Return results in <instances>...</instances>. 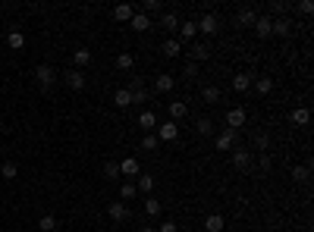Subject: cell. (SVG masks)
<instances>
[{"instance_id": "cell-36", "label": "cell", "mask_w": 314, "mask_h": 232, "mask_svg": "<svg viewBox=\"0 0 314 232\" xmlns=\"http://www.w3.org/2000/svg\"><path fill=\"white\" fill-rule=\"evenodd\" d=\"M72 60H76V66H85V63L91 60V50H88V47H79L76 54H72Z\"/></svg>"}, {"instance_id": "cell-22", "label": "cell", "mask_w": 314, "mask_h": 232, "mask_svg": "<svg viewBox=\"0 0 314 232\" xmlns=\"http://www.w3.org/2000/svg\"><path fill=\"white\" fill-rule=\"evenodd\" d=\"M179 35H182L185 41H195V35H198V25H195V22H179Z\"/></svg>"}, {"instance_id": "cell-3", "label": "cell", "mask_w": 314, "mask_h": 232, "mask_svg": "<svg viewBox=\"0 0 314 232\" xmlns=\"http://www.w3.org/2000/svg\"><path fill=\"white\" fill-rule=\"evenodd\" d=\"M195 25H198V31H204V35H217V31H220V22H217L214 13H204L201 22H195Z\"/></svg>"}, {"instance_id": "cell-11", "label": "cell", "mask_w": 314, "mask_h": 232, "mask_svg": "<svg viewBox=\"0 0 314 232\" xmlns=\"http://www.w3.org/2000/svg\"><path fill=\"white\" fill-rule=\"evenodd\" d=\"M189 54H192V63H198V60H208L211 57V47H208V44H201V41H195Z\"/></svg>"}, {"instance_id": "cell-27", "label": "cell", "mask_w": 314, "mask_h": 232, "mask_svg": "<svg viewBox=\"0 0 314 232\" xmlns=\"http://www.w3.org/2000/svg\"><path fill=\"white\" fill-rule=\"evenodd\" d=\"M160 50H164L166 57H179V54H182V47H179V41H173V38H166V41H164V47H160Z\"/></svg>"}, {"instance_id": "cell-31", "label": "cell", "mask_w": 314, "mask_h": 232, "mask_svg": "<svg viewBox=\"0 0 314 232\" xmlns=\"http://www.w3.org/2000/svg\"><path fill=\"white\" fill-rule=\"evenodd\" d=\"M292 179H296V182H308V179H311V167H308V163H305V167H296V170H292Z\"/></svg>"}, {"instance_id": "cell-38", "label": "cell", "mask_w": 314, "mask_h": 232, "mask_svg": "<svg viewBox=\"0 0 314 232\" xmlns=\"http://www.w3.org/2000/svg\"><path fill=\"white\" fill-rule=\"evenodd\" d=\"M16 176H19L16 163H3V167H0V179H16Z\"/></svg>"}, {"instance_id": "cell-7", "label": "cell", "mask_w": 314, "mask_h": 232, "mask_svg": "<svg viewBox=\"0 0 314 232\" xmlns=\"http://www.w3.org/2000/svg\"><path fill=\"white\" fill-rule=\"evenodd\" d=\"M66 85H69L72 91H82V88H85V72H82V69L66 72Z\"/></svg>"}, {"instance_id": "cell-18", "label": "cell", "mask_w": 314, "mask_h": 232, "mask_svg": "<svg viewBox=\"0 0 314 232\" xmlns=\"http://www.w3.org/2000/svg\"><path fill=\"white\" fill-rule=\"evenodd\" d=\"M289 10H292V3H283V0H273V3H270V13H273L277 19L289 16ZM273 16H270V19H273Z\"/></svg>"}, {"instance_id": "cell-13", "label": "cell", "mask_w": 314, "mask_h": 232, "mask_svg": "<svg viewBox=\"0 0 314 232\" xmlns=\"http://www.w3.org/2000/svg\"><path fill=\"white\" fill-rule=\"evenodd\" d=\"M119 176H138V160L135 157H126V160L119 163Z\"/></svg>"}, {"instance_id": "cell-23", "label": "cell", "mask_w": 314, "mask_h": 232, "mask_svg": "<svg viewBox=\"0 0 314 232\" xmlns=\"http://www.w3.org/2000/svg\"><path fill=\"white\" fill-rule=\"evenodd\" d=\"M138 191H145V195H151V191H154V176H148V173H138V185H135Z\"/></svg>"}, {"instance_id": "cell-46", "label": "cell", "mask_w": 314, "mask_h": 232, "mask_svg": "<svg viewBox=\"0 0 314 232\" xmlns=\"http://www.w3.org/2000/svg\"><path fill=\"white\" fill-rule=\"evenodd\" d=\"M185 76L195 78V76H198V66H195V63H189V66H185Z\"/></svg>"}, {"instance_id": "cell-44", "label": "cell", "mask_w": 314, "mask_h": 232, "mask_svg": "<svg viewBox=\"0 0 314 232\" xmlns=\"http://www.w3.org/2000/svg\"><path fill=\"white\" fill-rule=\"evenodd\" d=\"M157 232H179V226H176V223H160V226H157Z\"/></svg>"}, {"instance_id": "cell-32", "label": "cell", "mask_w": 314, "mask_h": 232, "mask_svg": "<svg viewBox=\"0 0 314 232\" xmlns=\"http://www.w3.org/2000/svg\"><path fill=\"white\" fill-rule=\"evenodd\" d=\"M132 66H135V60H132V54H119L116 57V69H123V72H129Z\"/></svg>"}, {"instance_id": "cell-39", "label": "cell", "mask_w": 314, "mask_h": 232, "mask_svg": "<svg viewBox=\"0 0 314 232\" xmlns=\"http://www.w3.org/2000/svg\"><path fill=\"white\" fill-rule=\"evenodd\" d=\"M198 132H201V135H211V132H214V123H211L208 116H201V119H198Z\"/></svg>"}, {"instance_id": "cell-2", "label": "cell", "mask_w": 314, "mask_h": 232, "mask_svg": "<svg viewBox=\"0 0 314 232\" xmlns=\"http://www.w3.org/2000/svg\"><path fill=\"white\" fill-rule=\"evenodd\" d=\"M242 125H245V110H242V107H232L230 113H226V129L239 132Z\"/></svg>"}, {"instance_id": "cell-8", "label": "cell", "mask_w": 314, "mask_h": 232, "mask_svg": "<svg viewBox=\"0 0 314 232\" xmlns=\"http://www.w3.org/2000/svg\"><path fill=\"white\" fill-rule=\"evenodd\" d=\"M232 141H236V132H232V129H223L217 135V151H232Z\"/></svg>"}, {"instance_id": "cell-33", "label": "cell", "mask_w": 314, "mask_h": 232, "mask_svg": "<svg viewBox=\"0 0 314 232\" xmlns=\"http://www.w3.org/2000/svg\"><path fill=\"white\" fill-rule=\"evenodd\" d=\"M135 185H132V182H123V185H119V198H123V201H132V198H135Z\"/></svg>"}, {"instance_id": "cell-17", "label": "cell", "mask_w": 314, "mask_h": 232, "mask_svg": "<svg viewBox=\"0 0 314 232\" xmlns=\"http://www.w3.org/2000/svg\"><path fill=\"white\" fill-rule=\"evenodd\" d=\"M223 226H226V223H223V217H220V214H211L208 220H204V229H208V232H223Z\"/></svg>"}, {"instance_id": "cell-24", "label": "cell", "mask_w": 314, "mask_h": 232, "mask_svg": "<svg viewBox=\"0 0 314 232\" xmlns=\"http://www.w3.org/2000/svg\"><path fill=\"white\" fill-rule=\"evenodd\" d=\"M248 85H251V76H248V72L232 76V88H236V91H248Z\"/></svg>"}, {"instance_id": "cell-29", "label": "cell", "mask_w": 314, "mask_h": 232, "mask_svg": "<svg viewBox=\"0 0 314 232\" xmlns=\"http://www.w3.org/2000/svg\"><path fill=\"white\" fill-rule=\"evenodd\" d=\"M38 229H41V232H53V229H57V217L44 214L41 220H38Z\"/></svg>"}, {"instance_id": "cell-41", "label": "cell", "mask_w": 314, "mask_h": 232, "mask_svg": "<svg viewBox=\"0 0 314 232\" xmlns=\"http://www.w3.org/2000/svg\"><path fill=\"white\" fill-rule=\"evenodd\" d=\"M160 10H164V6H160L157 0H145V6H142V13H145V16H148V13H160Z\"/></svg>"}, {"instance_id": "cell-6", "label": "cell", "mask_w": 314, "mask_h": 232, "mask_svg": "<svg viewBox=\"0 0 314 232\" xmlns=\"http://www.w3.org/2000/svg\"><path fill=\"white\" fill-rule=\"evenodd\" d=\"M292 19L289 16H283V19H273V35H280V38H286V35H292Z\"/></svg>"}, {"instance_id": "cell-35", "label": "cell", "mask_w": 314, "mask_h": 232, "mask_svg": "<svg viewBox=\"0 0 314 232\" xmlns=\"http://www.w3.org/2000/svg\"><path fill=\"white\" fill-rule=\"evenodd\" d=\"M104 176L110 179V182H116V179H123V176H119V163H113V160H110V163H107V167H104Z\"/></svg>"}, {"instance_id": "cell-20", "label": "cell", "mask_w": 314, "mask_h": 232, "mask_svg": "<svg viewBox=\"0 0 314 232\" xmlns=\"http://www.w3.org/2000/svg\"><path fill=\"white\" fill-rule=\"evenodd\" d=\"M185 113H189V107H185L182 101H170V119L176 123V119H182Z\"/></svg>"}, {"instance_id": "cell-15", "label": "cell", "mask_w": 314, "mask_h": 232, "mask_svg": "<svg viewBox=\"0 0 314 232\" xmlns=\"http://www.w3.org/2000/svg\"><path fill=\"white\" fill-rule=\"evenodd\" d=\"M113 16H116V22H129V19L135 16V10H132L129 3H119L116 10H113Z\"/></svg>"}, {"instance_id": "cell-10", "label": "cell", "mask_w": 314, "mask_h": 232, "mask_svg": "<svg viewBox=\"0 0 314 232\" xmlns=\"http://www.w3.org/2000/svg\"><path fill=\"white\" fill-rule=\"evenodd\" d=\"M232 163H236L239 170H248L251 167V154L245 148H239V151H232Z\"/></svg>"}, {"instance_id": "cell-40", "label": "cell", "mask_w": 314, "mask_h": 232, "mask_svg": "<svg viewBox=\"0 0 314 232\" xmlns=\"http://www.w3.org/2000/svg\"><path fill=\"white\" fill-rule=\"evenodd\" d=\"M157 144H160L157 135H145V138H142V148H145V151H157Z\"/></svg>"}, {"instance_id": "cell-37", "label": "cell", "mask_w": 314, "mask_h": 232, "mask_svg": "<svg viewBox=\"0 0 314 232\" xmlns=\"http://www.w3.org/2000/svg\"><path fill=\"white\" fill-rule=\"evenodd\" d=\"M145 214H148V217H157L160 214V201H154V198H145Z\"/></svg>"}, {"instance_id": "cell-43", "label": "cell", "mask_w": 314, "mask_h": 232, "mask_svg": "<svg viewBox=\"0 0 314 232\" xmlns=\"http://www.w3.org/2000/svg\"><path fill=\"white\" fill-rule=\"evenodd\" d=\"M258 167H261V170H270V167H273L270 154H261V157H258Z\"/></svg>"}, {"instance_id": "cell-4", "label": "cell", "mask_w": 314, "mask_h": 232, "mask_svg": "<svg viewBox=\"0 0 314 232\" xmlns=\"http://www.w3.org/2000/svg\"><path fill=\"white\" fill-rule=\"evenodd\" d=\"M251 29H255L258 38H270V35H273V19H270V16H258Z\"/></svg>"}, {"instance_id": "cell-14", "label": "cell", "mask_w": 314, "mask_h": 232, "mask_svg": "<svg viewBox=\"0 0 314 232\" xmlns=\"http://www.w3.org/2000/svg\"><path fill=\"white\" fill-rule=\"evenodd\" d=\"M129 25H132L135 31H148V29H151V19L145 16V13H135V16L129 19Z\"/></svg>"}, {"instance_id": "cell-1", "label": "cell", "mask_w": 314, "mask_h": 232, "mask_svg": "<svg viewBox=\"0 0 314 232\" xmlns=\"http://www.w3.org/2000/svg\"><path fill=\"white\" fill-rule=\"evenodd\" d=\"M176 138H179V125L173 123V119H166L157 129V141H176Z\"/></svg>"}, {"instance_id": "cell-9", "label": "cell", "mask_w": 314, "mask_h": 232, "mask_svg": "<svg viewBox=\"0 0 314 232\" xmlns=\"http://www.w3.org/2000/svg\"><path fill=\"white\" fill-rule=\"evenodd\" d=\"M107 214H110V220H126V217H129V207H126L123 201H113L110 207H107Z\"/></svg>"}, {"instance_id": "cell-30", "label": "cell", "mask_w": 314, "mask_h": 232, "mask_svg": "<svg viewBox=\"0 0 314 232\" xmlns=\"http://www.w3.org/2000/svg\"><path fill=\"white\" fill-rule=\"evenodd\" d=\"M6 44H10L13 50H22V47H25V38H22V31H10V38H6Z\"/></svg>"}, {"instance_id": "cell-5", "label": "cell", "mask_w": 314, "mask_h": 232, "mask_svg": "<svg viewBox=\"0 0 314 232\" xmlns=\"http://www.w3.org/2000/svg\"><path fill=\"white\" fill-rule=\"evenodd\" d=\"M35 78H38V85H41V88H50L53 78H57V72H53L50 66L44 63V66H38V69H35Z\"/></svg>"}, {"instance_id": "cell-21", "label": "cell", "mask_w": 314, "mask_h": 232, "mask_svg": "<svg viewBox=\"0 0 314 232\" xmlns=\"http://www.w3.org/2000/svg\"><path fill=\"white\" fill-rule=\"evenodd\" d=\"M173 85H176V78H173V76H157L154 78V88L164 91V94H166V91H173Z\"/></svg>"}, {"instance_id": "cell-26", "label": "cell", "mask_w": 314, "mask_h": 232, "mask_svg": "<svg viewBox=\"0 0 314 232\" xmlns=\"http://www.w3.org/2000/svg\"><path fill=\"white\" fill-rule=\"evenodd\" d=\"M113 101H116V107H123V110H126V107H132V94H129V88H119Z\"/></svg>"}, {"instance_id": "cell-12", "label": "cell", "mask_w": 314, "mask_h": 232, "mask_svg": "<svg viewBox=\"0 0 314 232\" xmlns=\"http://www.w3.org/2000/svg\"><path fill=\"white\" fill-rule=\"evenodd\" d=\"M311 123V110L308 107H296L292 110V125H308Z\"/></svg>"}, {"instance_id": "cell-19", "label": "cell", "mask_w": 314, "mask_h": 232, "mask_svg": "<svg viewBox=\"0 0 314 232\" xmlns=\"http://www.w3.org/2000/svg\"><path fill=\"white\" fill-rule=\"evenodd\" d=\"M138 125H142L145 132H151V129L157 125V116L151 113V110H142V116H138Z\"/></svg>"}, {"instance_id": "cell-25", "label": "cell", "mask_w": 314, "mask_h": 232, "mask_svg": "<svg viewBox=\"0 0 314 232\" xmlns=\"http://www.w3.org/2000/svg\"><path fill=\"white\" fill-rule=\"evenodd\" d=\"M255 19H258V13H255V10H248V6H245V10L239 13V25H245V29H251V25H255Z\"/></svg>"}, {"instance_id": "cell-16", "label": "cell", "mask_w": 314, "mask_h": 232, "mask_svg": "<svg viewBox=\"0 0 314 232\" xmlns=\"http://www.w3.org/2000/svg\"><path fill=\"white\" fill-rule=\"evenodd\" d=\"M160 25H164L166 31H179V19H176V13H160Z\"/></svg>"}, {"instance_id": "cell-34", "label": "cell", "mask_w": 314, "mask_h": 232, "mask_svg": "<svg viewBox=\"0 0 314 232\" xmlns=\"http://www.w3.org/2000/svg\"><path fill=\"white\" fill-rule=\"evenodd\" d=\"M273 91V78L270 76H261L258 78V94H270Z\"/></svg>"}, {"instance_id": "cell-42", "label": "cell", "mask_w": 314, "mask_h": 232, "mask_svg": "<svg viewBox=\"0 0 314 232\" xmlns=\"http://www.w3.org/2000/svg\"><path fill=\"white\" fill-rule=\"evenodd\" d=\"M298 13H305V16H311V13H314V3H311V0H302V3H298Z\"/></svg>"}, {"instance_id": "cell-48", "label": "cell", "mask_w": 314, "mask_h": 232, "mask_svg": "<svg viewBox=\"0 0 314 232\" xmlns=\"http://www.w3.org/2000/svg\"><path fill=\"white\" fill-rule=\"evenodd\" d=\"M98 232H101V229H98Z\"/></svg>"}, {"instance_id": "cell-47", "label": "cell", "mask_w": 314, "mask_h": 232, "mask_svg": "<svg viewBox=\"0 0 314 232\" xmlns=\"http://www.w3.org/2000/svg\"><path fill=\"white\" fill-rule=\"evenodd\" d=\"M142 232H157V229H151V226H145V229H142Z\"/></svg>"}, {"instance_id": "cell-45", "label": "cell", "mask_w": 314, "mask_h": 232, "mask_svg": "<svg viewBox=\"0 0 314 232\" xmlns=\"http://www.w3.org/2000/svg\"><path fill=\"white\" fill-rule=\"evenodd\" d=\"M255 148L258 151H267V135H255Z\"/></svg>"}, {"instance_id": "cell-28", "label": "cell", "mask_w": 314, "mask_h": 232, "mask_svg": "<svg viewBox=\"0 0 314 232\" xmlns=\"http://www.w3.org/2000/svg\"><path fill=\"white\" fill-rule=\"evenodd\" d=\"M201 97H204L208 104H217V101H220V88H217V85H204Z\"/></svg>"}]
</instances>
